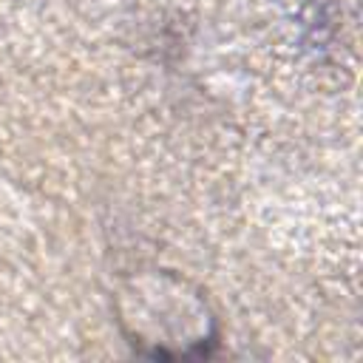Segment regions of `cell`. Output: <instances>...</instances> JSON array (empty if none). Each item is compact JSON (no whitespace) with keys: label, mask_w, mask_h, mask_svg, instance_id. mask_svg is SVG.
Instances as JSON below:
<instances>
[{"label":"cell","mask_w":363,"mask_h":363,"mask_svg":"<svg viewBox=\"0 0 363 363\" xmlns=\"http://www.w3.org/2000/svg\"><path fill=\"white\" fill-rule=\"evenodd\" d=\"M119 320L128 343L153 357L207 354L216 343L204 298L167 272L130 278L119 292Z\"/></svg>","instance_id":"1"}]
</instances>
